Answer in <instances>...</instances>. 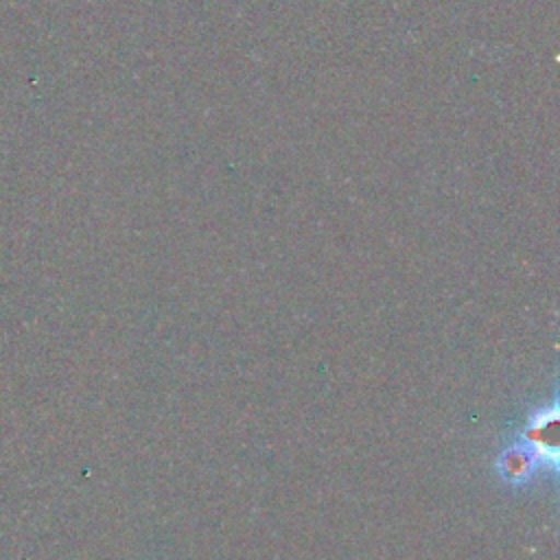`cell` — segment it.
Masks as SVG:
<instances>
[{
    "instance_id": "obj_1",
    "label": "cell",
    "mask_w": 560,
    "mask_h": 560,
    "mask_svg": "<svg viewBox=\"0 0 560 560\" xmlns=\"http://www.w3.org/2000/svg\"><path fill=\"white\" fill-rule=\"evenodd\" d=\"M494 472L508 488H527L540 475H545L534 453L516 440L499 451L494 459Z\"/></svg>"
},
{
    "instance_id": "obj_2",
    "label": "cell",
    "mask_w": 560,
    "mask_h": 560,
    "mask_svg": "<svg viewBox=\"0 0 560 560\" xmlns=\"http://www.w3.org/2000/svg\"><path fill=\"white\" fill-rule=\"evenodd\" d=\"M556 420H558V398L553 396L549 405H540L527 413V420L514 433V440H521V442L542 440V431H547Z\"/></svg>"
}]
</instances>
